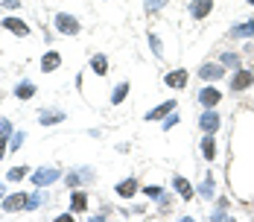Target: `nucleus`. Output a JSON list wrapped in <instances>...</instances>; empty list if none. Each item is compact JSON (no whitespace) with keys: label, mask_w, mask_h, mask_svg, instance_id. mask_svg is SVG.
Segmentation results:
<instances>
[{"label":"nucleus","mask_w":254,"mask_h":222,"mask_svg":"<svg viewBox=\"0 0 254 222\" xmlns=\"http://www.w3.org/2000/svg\"><path fill=\"white\" fill-rule=\"evenodd\" d=\"M149 44H152V53L161 59V56H164V44H161V38H158L155 32H149Z\"/></svg>","instance_id":"obj_23"},{"label":"nucleus","mask_w":254,"mask_h":222,"mask_svg":"<svg viewBox=\"0 0 254 222\" xmlns=\"http://www.w3.org/2000/svg\"><path fill=\"white\" fill-rule=\"evenodd\" d=\"M26 173H29V170H26V167H12V170H9V173H6V179H9V182H20V179H23V176H26Z\"/></svg>","instance_id":"obj_24"},{"label":"nucleus","mask_w":254,"mask_h":222,"mask_svg":"<svg viewBox=\"0 0 254 222\" xmlns=\"http://www.w3.org/2000/svg\"><path fill=\"white\" fill-rule=\"evenodd\" d=\"M59 64H61V56H59V53H47V56L41 59V70H44V73H50V70H56Z\"/></svg>","instance_id":"obj_15"},{"label":"nucleus","mask_w":254,"mask_h":222,"mask_svg":"<svg viewBox=\"0 0 254 222\" xmlns=\"http://www.w3.org/2000/svg\"><path fill=\"white\" fill-rule=\"evenodd\" d=\"M15 97H18V100H32V97H35V85H32V82H20V85L15 88Z\"/></svg>","instance_id":"obj_16"},{"label":"nucleus","mask_w":254,"mask_h":222,"mask_svg":"<svg viewBox=\"0 0 254 222\" xmlns=\"http://www.w3.org/2000/svg\"><path fill=\"white\" fill-rule=\"evenodd\" d=\"M3 26H6V29H12L15 35H29V26H26L20 18H3Z\"/></svg>","instance_id":"obj_10"},{"label":"nucleus","mask_w":254,"mask_h":222,"mask_svg":"<svg viewBox=\"0 0 254 222\" xmlns=\"http://www.w3.org/2000/svg\"><path fill=\"white\" fill-rule=\"evenodd\" d=\"M170 88H184L187 85V70H173V73H167V79H164Z\"/></svg>","instance_id":"obj_12"},{"label":"nucleus","mask_w":254,"mask_h":222,"mask_svg":"<svg viewBox=\"0 0 254 222\" xmlns=\"http://www.w3.org/2000/svg\"><path fill=\"white\" fill-rule=\"evenodd\" d=\"M199 126H202V132H205V135H211V132H216V129H219V117H216V111H211V108H208V111L202 114V120H199Z\"/></svg>","instance_id":"obj_5"},{"label":"nucleus","mask_w":254,"mask_h":222,"mask_svg":"<svg viewBox=\"0 0 254 222\" xmlns=\"http://www.w3.org/2000/svg\"><path fill=\"white\" fill-rule=\"evenodd\" d=\"M228 35H231V38H252V35H254V20H246V23H234V26L228 29Z\"/></svg>","instance_id":"obj_6"},{"label":"nucleus","mask_w":254,"mask_h":222,"mask_svg":"<svg viewBox=\"0 0 254 222\" xmlns=\"http://www.w3.org/2000/svg\"><path fill=\"white\" fill-rule=\"evenodd\" d=\"M173 184H176V190H178V196L187 202V199H193V187L187 184V179H181V176H176L173 179Z\"/></svg>","instance_id":"obj_14"},{"label":"nucleus","mask_w":254,"mask_h":222,"mask_svg":"<svg viewBox=\"0 0 254 222\" xmlns=\"http://www.w3.org/2000/svg\"><path fill=\"white\" fill-rule=\"evenodd\" d=\"M23 205H26V193H12V196L3 199V211H9V214L12 211H20Z\"/></svg>","instance_id":"obj_7"},{"label":"nucleus","mask_w":254,"mask_h":222,"mask_svg":"<svg viewBox=\"0 0 254 222\" xmlns=\"http://www.w3.org/2000/svg\"><path fill=\"white\" fill-rule=\"evenodd\" d=\"M91 64H94V70H97L99 76L108 70V61H105V56H94V61H91Z\"/></svg>","instance_id":"obj_26"},{"label":"nucleus","mask_w":254,"mask_h":222,"mask_svg":"<svg viewBox=\"0 0 254 222\" xmlns=\"http://www.w3.org/2000/svg\"><path fill=\"white\" fill-rule=\"evenodd\" d=\"M126 94H129V82H120V85L114 88V94H111V102H114V105H120V102L126 100Z\"/></svg>","instance_id":"obj_19"},{"label":"nucleus","mask_w":254,"mask_h":222,"mask_svg":"<svg viewBox=\"0 0 254 222\" xmlns=\"http://www.w3.org/2000/svg\"><path fill=\"white\" fill-rule=\"evenodd\" d=\"M143 193H146L149 199H155V202H164V190H161V187H146Z\"/></svg>","instance_id":"obj_29"},{"label":"nucleus","mask_w":254,"mask_h":222,"mask_svg":"<svg viewBox=\"0 0 254 222\" xmlns=\"http://www.w3.org/2000/svg\"><path fill=\"white\" fill-rule=\"evenodd\" d=\"M219 64L222 67H240V56L237 53H222L219 56Z\"/></svg>","instance_id":"obj_20"},{"label":"nucleus","mask_w":254,"mask_h":222,"mask_svg":"<svg viewBox=\"0 0 254 222\" xmlns=\"http://www.w3.org/2000/svg\"><path fill=\"white\" fill-rule=\"evenodd\" d=\"M135 193H137V179H126V182L117 184V196H123V199H129Z\"/></svg>","instance_id":"obj_13"},{"label":"nucleus","mask_w":254,"mask_h":222,"mask_svg":"<svg viewBox=\"0 0 254 222\" xmlns=\"http://www.w3.org/2000/svg\"><path fill=\"white\" fill-rule=\"evenodd\" d=\"M41 199H44L41 193H29V196H26V205H23V208H26V211H35V208L41 205Z\"/></svg>","instance_id":"obj_27"},{"label":"nucleus","mask_w":254,"mask_h":222,"mask_svg":"<svg viewBox=\"0 0 254 222\" xmlns=\"http://www.w3.org/2000/svg\"><path fill=\"white\" fill-rule=\"evenodd\" d=\"M252 85H254V73H249V70H237L231 76V91H246Z\"/></svg>","instance_id":"obj_3"},{"label":"nucleus","mask_w":254,"mask_h":222,"mask_svg":"<svg viewBox=\"0 0 254 222\" xmlns=\"http://www.w3.org/2000/svg\"><path fill=\"white\" fill-rule=\"evenodd\" d=\"M176 123H178V117H176V111H170V114L164 117V123H161V129H164V132H170V129H173Z\"/></svg>","instance_id":"obj_28"},{"label":"nucleus","mask_w":254,"mask_h":222,"mask_svg":"<svg viewBox=\"0 0 254 222\" xmlns=\"http://www.w3.org/2000/svg\"><path fill=\"white\" fill-rule=\"evenodd\" d=\"M164 6H167V0H146V12H158Z\"/></svg>","instance_id":"obj_30"},{"label":"nucleus","mask_w":254,"mask_h":222,"mask_svg":"<svg viewBox=\"0 0 254 222\" xmlns=\"http://www.w3.org/2000/svg\"><path fill=\"white\" fill-rule=\"evenodd\" d=\"M199 76H202L205 82H214V79L222 76V64H202V67H199Z\"/></svg>","instance_id":"obj_11"},{"label":"nucleus","mask_w":254,"mask_h":222,"mask_svg":"<svg viewBox=\"0 0 254 222\" xmlns=\"http://www.w3.org/2000/svg\"><path fill=\"white\" fill-rule=\"evenodd\" d=\"M249 3H254V0H249Z\"/></svg>","instance_id":"obj_34"},{"label":"nucleus","mask_w":254,"mask_h":222,"mask_svg":"<svg viewBox=\"0 0 254 222\" xmlns=\"http://www.w3.org/2000/svg\"><path fill=\"white\" fill-rule=\"evenodd\" d=\"M38 120H41L44 126H53V123H61V120H64V114H61V111H41V114H38Z\"/></svg>","instance_id":"obj_18"},{"label":"nucleus","mask_w":254,"mask_h":222,"mask_svg":"<svg viewBox=\"0 0 254 222\" xmlns=\"http://www.w3.org/2000/svg\"><path fill=\"white\" fill-rule=\"evenodd\" d=\"M70 208H73V214H82V211L88 208V199H85V193H73V202H70Z\"/></svg>","instance_id":"obj_22"},{"label":"nucleus","mask_w":254,"mask_h":222,"mask_svg":"<svg viewBox=\"0 0 254 222\" xmlns=\"http://www.w3.org/2000/svg\"><path fill=\"white\" fill-rule=\"evenodd\" d=\"M9 135H12V123H9V120H0V158L9 152V149H6V138H9Z\"/></svg>","instance_id":"obj_17"},{"label":"nucleus","mask_w":254,"mask_h":222,"mask_svg":"<svg viewBox=\"0 0 254 222\" xmlns=\"http://www.w3.org/2000/svg\"><path fill=\"white\" fill-rule=\"evenodd\" d=\"M211 9H214V0H190V15L193 18H208Z\"/></svg>","instance_id":"obj_8"},{"label":"nucleus","mask_w":254,"mask_h":222,"mask_svg":"<svg viewBox=\"0 0 254 222\" xmlns=\"http://www.w3.org/2000/svg\"><path fill=\"white\" fill-rule=\"evenodd\" d=\"M170 111H176V100H167V102H161L158 108H152V111L146 114V120H161V117H167Z\"/></svg>","instance_id":"obj_9"},{"label":"nucleus","mask_w":254,"mask_h":222,"mask_svg":"<svg viewBox=\"0 0 254 222\" xmlns=\"http://www.w3.org/2000/svg\"><path fill=\"white\" fill-rule=\"evenodd\" d=\"M15 6H20V0H3V9H15Z\"/></svg>","instance_id":"obj_32"},{"label":"nucleus","mask_w":254,"mask_h":222,"mask_svg":"<svg viewBox=\"0 0 254 222\" xmlns=\"http://www.w3.org/2000/svg\"><path fill=\"white\" fill-rule=\"evenodd\" d=\"M23 138H26L23 132H15V135H12V149H20V143H23Z\"/></svg>","instance_id":"obj_31"},{"label":"nucleus","mask_w":254,"mask_h":222,"mask_svg":"<svg viewBox=\"0 0 254 222\" xmlns=\"http://www.w3.org/2000/svg\"><path fill=\"white\" fill-rule=\"evenodd\" d=\"M3 196H6V190H3V184H0V199H3Z\"/></svg>","instance_id":"obj_33"},{"label":"nucleus","mask_w":254,"mask_h":222,"mask_svg":"<svg viewBox=\"0 0 254 222\" xmlns=\"http://www.w3.org/2000/svg\"><path fill=\"white\" fill-rule=\"evenodd\" d=\"M202 155H205L208 161H211V158L216 155V143H214V138H211V135H208V138L202 141Z\"/></svg>","instance_id":"obj_21"},{"label":"nucleus","mask_w":254,"mask_h":222,"mask_svg":"<svg viewBox=\"0 0 254 222\" xmlns=\"http://www.w3.org/2000/svg\"><path fill=\"white\" fill-rule=\"evenodd\" d=\"M59 176H61L59 170H53V167H47V170H44V167H41V170H35V173H32V184H35V187H44V184H53Z\"/></svg>","instance_id":"obj_2"},{"label":"nucleus","mask_w":254,"mask_h":222,"mask_svg":"<svg viewBox=\"0 0 254 222\" xmlns=\"http://www.w3.org/2000/svg\"><path fill=\"white\" fill-rule=\"evenodd\" d=\"M199 102H202L205 108H214V105L219 102V91H216V88H211V85H205V88L199 91Z\"/></svg>","instance_id":"obj_4"},{"label":"nucleus","mask_w":254,"mask_h":222,"mask_svg":"<svg viewBox=\"0 0 254 222\" xmlns=\"http://www.w3.org/2000/svg\"><path fill=\"white\" fill-rule=\"evenodd\" d=\"M56 26H59V32H64V35H76L79 32V20L73 18V15H56Z\"/></svg>","instance_id":"obj_1"},{"label":"nucleus","mask_w":254,"mask_h":222,"mask_svg":"<svg viewBox=\"0 0 254 222\" xmlns=\"http://www.w3.org/2000/svg\"><path fill=\"white\" fill-rule=\"evenodd\" d=\"M214 187H216V184H214V179H211V176H205V182H202V187H199V193L211 199V196H214Z\"/></svg>","instance_id":"obj_25"}]
</instances>
